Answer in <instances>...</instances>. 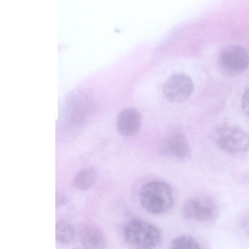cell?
<instances>
[{
    "label": "cell",
    "instance_id": "6da1fadb",
    "mask_svg": "<svg viewBox=\"0 0 249 249\" xmlns=\"http://www.w3.org/2000/svg\"><path fill=\"white\" fill-rule=\"evenodd\" d=\"M139 201L142 207L153 214L166 213L174 202L172 187L167 183L154 180L145 184L141 189Z\"/></svg>",
    "mask_w": 249,
    "mask_h": 249
},
{
    "label": "cell",
    "instance_id": "7a4b0ae2",
    "mask_svg": "<svg viewBox=\"0 0 249 249\" xmlns=\"http://www.w3.org/2000/svg\"><path fill=\"white\" fill-rule=\"evenodd\" d=\"M126 243L134 249H153L161 238L159 229L148 221L135 219L129 221L124 229Z\"/></svg>",
    "mask_w": 249,
    "mask_h": 249
},
{
    "label": "cell",
    "instance_id": "3957f363",
    "mask_svg": "<svg viewBox=\"0 0 249 249\" xmlns=\"http://www.w3.org/2000/svg\"><path fill=\"white\" fill-rule=\"evenodd\" d=\"M218 64L221 72L228 76H235L244 72L249 66V54L239 45L224 49L219 53Z\"/></svg>",
    "mask_w": 249,
    "mask_h": 249
},
{
    "label": "cell",
    "instance_id": "277c9868",
    "mask_svg": "<svg viewBox=\"0 0 249 249\" xmlns=\"http://www.w3.org/2000/svg\"><path fill=\"white\" fill-rule=\"evenodd\" d=\"M217 142L227 152H243L249 148V134L240 127L226 125L218 130Z\"/></svg>",
    "mask_w": 249,
    "mask_h": 249
},
{
    "label": "cell",
    "instance_id": "5b68a950",
    "mask_svg": "<svg viewBox=\"0 0 249 249\" xmlns=\"http://www.w3.org/2000/svg\"><path fill=\"white\" fill-rule=\"evenodd\" d=\"M194 84L186 74L175 73L164 82L162 92L164 97L171 103H180L186 100L192 94Z\"/></svg>",
    "mask_w": 249,
    "mask_h": 249
},
{
    "label": "cell",
    "instance_id": "8992f818",
    "mask_svg": "<svg viewBox=\"0 0 249 249\" xmlns=\"http://www.w3.org/2000/svg\"><path fill=\"white\" fill-rule=\"evenodd\" d=\"M183 216L187 219L206 222L213 220L217 215V208L210 198H192L182 207Z\"/></svg>",
    "mask_w": 249,
    "mask_h": 249
},
{
    "label": "cell",
    "instance_id": "52a82bcc",
    "mask_svg": "<svg viewBox=\"0 0 249 249\" xmlns=\"http://www.w3.org/2000/svg\"><path fill=\"white\" fill-rule=\"evenodd\" d=\"M159 151L163 155L182 159L190 153V146L187 137L180 132L171 133L160 142Z\"/></svg>",
    "mask_w": 249,
    "mask_h": 249
},
{
    "label": "cell",
    "instance_id": "ba28073f",
    "mask_svg": "<svg viewBox=\"0 0 249 249\" xmlns=\"http://www.w3.org/2000/svg\"><path fill=\"white\" fill-rule=\"evenodd\" d=\"M142 124L140 112L134 107H128L121 111L116 121L118 133L124 137H132L139 131Z\"/></svg>",
    "mask_w": 249,
    "mask_h": 249
},
{
    "label": "cell",
    "instance_id": "9c48e42d",
    "mask_svg": "<svg viewBox=\"0 0 249 249\" xmlns=\"http://www.w3.org/2000/svg\"><path fill=\"white\" fill-rule=\"evenodd\" d=\"M79 238L84 249H106L107 239L105 233L97 226L86 224L79 230Z\"/></svg>",
    "mask_w": 249,
    "mask_h": 249
},
{
    "label": "cell",
    "instance_id": "30bf717a",
    "mask_svg": "<svg viewBox=\"0 0 249 249\" xmlns=\"http://www.w3.org/2000/svg\"><path fill=\"white\" fill-rule=\"evenodd\" d=\"M97 175L92 168H87L79 172L73 180V185L77 189L86 190L90 188L95 183Z\"/></svg>",
    "mask_w": 249,
    "mask_h": 249
},
{
    "label": "cell",
    "instance_id": "8fae6325",
    "mask_svg": "<svg viewBox=\"0 0 249 249\" xmlns=\"http://www.w3.org/2000/svg\"><path fill=\"white\" fill-rule=\"evenodd\" d=\"M75 232L73 226L65 220H60L56 223V241L61 244L71 243L75 237Z\"/></svg>",
    "mask_w": 249,
    "mask_h": 249
},
{
    "label": "cell",
    "instance_id": "7c38bea8",
    "mask_svg": "<svg viewBox=\"0 0 249 249\" xmlns=\"http://www.w3.org/2000/svg\"><path fill=\"white\" fill-rule=\"evenodd\" d=\"M170 249H202L197 241L189 235H182L175 238Z\"/></svg>",
    "mask_w": 249,
    "mask_h": 249
},
{
    "label": "cell",
    "instance_id": "4fadbf2b",
    "mask_svg": "<svg viewBox=\"0 0 249 249\" xmlns=\"http://www.w3.org/2000/svg\"><path fill=\"white\" fill-rule=\"evenodd\" d=\"M237 223L241 232L249 238V212L240 216Z\"/></svg>",
    "mask_w": 249,
    "mask_h": 249
},
{
    "label": "cell",
    "instance_id": "5bb4252c",
    "mask_svg": "<svg viewBox=\"0 0 249 249\" xmlns=\"http://www.w3.org/2000/svg\"><path fill=\"white\" fill-rule=\"evenodd\" d=\"M241 106L243 111L249 116V87L243 93L241 100Z\"/></svg>",
    "mask_w": 249,
    "mask_h": 249
},
{
    "label": "cell",
    "instance_id": "9a60e30c",
    "mask_svg": "<svg viewBox=\"0 0 249 249\" xmlns=\"http://www.w3.org/2000/svg\"><path fill=\"white\" fill-rule=\"evenodd\" d=\"M66 201V198L64 196H63L61 194H59L58 196H56V204L58 205H62L64 203H65Z\"/></svg>",
    "mask_w": 249,
    "mask_h": 249
}]
</instances>
